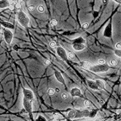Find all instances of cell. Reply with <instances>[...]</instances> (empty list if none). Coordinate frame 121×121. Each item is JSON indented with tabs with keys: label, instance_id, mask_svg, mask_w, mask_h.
<instances>
[{
	"label": "cell",
	"instance_id": "2e32d148",
	"mask_svg": "<svg viewBox=\"0 0 121 121\" xmlns=\"http://www.w3.org/2000/svg\"><path fill=\"white\" fill-rule=\"evenodd\" d=\"M73 44H83V43H85V39L83 37H77L76 39H73Z\"/></svg>",
	"mask_w": 121,
	"mask_h": 121
},
{
	"label": "cell",
	"instance_id": "ac0fdd59",
	"mask_svg": "<svg viewBox=\"0 0 121 121\" xmlns=\"http://www.w3.org/2000/svg\"><path fill=\"white\" fill-rule=\"evenodd\" d=\"M91 66H92V64H91V63H89L88 61H83L81 64V66L83 69H89V68L91 67Z\"/></svg>",
	"mask_w": 121,
	"mask_h": 121
},
{
	"label": "cell",
	"instance_id": "9c48e42d",
	"mask_svg": "<svg viewBox=\"0 0 121 121\" xmlns=\"http://www.w3.org/2000/svg\"><path fill=\"white\" fill-rule=\"evenodd\" d=\"M70 94H71L72 96L73 97H80L81 96L82 93H81V90H80L78 88H73L71 89L70 90Z\"/></svg>",
	"mask_w": 121,
	"mask_h": 121
},
{
	"label": "cell",
	"instance_id": "d590c367",
	"mask_svg": "<svg viewBox=\"0 0 121 121\" xmlns=\"http://www.w3.org/2000/svg\"><path fill=\"white\" fill-rule=\"evenodd\" d=\"M115 2H116L117 3H118V4H120V2H121V0H114Z\"/></svg>",
	"mask_w": 121,
	"mask_h": 121
},
{
	"label": "cell",
	"instance_id": "f546056e",
	"mask_svg": "<svg viewBox=\"0 0 121 121\" xmlns=\"http://www.w3.org/2000/svg\"><path fill=\"white\" fill-rule=\"evenodd\" d=\"M62 98H63V99H67V98H68V94L66 93H62Z\"/></svg>",
	"mask_w": 121,
	"mask_h": 121
},
{
	"label": "cell",
	"instance_id": "7c38bea8",
	"mask_svg": "<svg viewBox=\"0 0 121 121\" xmlns=\"http://www.w3.org/2000/svg\"><path fill=\"white\" fill-rule=\"evenodd\" d=\"M87 83L88 85L90 88H92L94 90H99V88L97 87L95 81H93V80H87Z\"/></svg>",
	"mask_w": 121,
	"mask_h": 121
},
{
	"label": "cell",
	"instance_id": "277c9868",
	"mask_svg": "<svg viewBox=\"0 0 121 121\" xmlns=\"http://www.w3.org/2000/svg\"><path fill=\"white\" fill-rule=\"evenodd\" d=\"M23 107H24L25 110L28 113L31 121H34L33 112H32V109H33L32 102H31V101H29V100H28V99H26L25 98L23 97Z\"/></svg>",
	"mask_w": 121,
	"mask_h": 121
},
{
	"label": "cell",
	"instance_id": "cb8c5ba5",
	"mask_svg": "<svg viewBox=\"0 0 121 121\" xmlns=\"http://www.w3.org/2000/svg\"><path fill=\"white\" fill-rule=\"evenodd\" d=\"M36 121H46V120L45 119V117H44L42 115H39L38 117V118L36 119Z\"/></svg>",
	"mask_w": 121,
	"mask_h": 121
},
{
	"label": "cell",
	"instance_id": "d6986e66",
	"mask_svg": "<svg viewBox=\"0 0 121 121\" xmlns=\"http://www.w3.org/2000/svg\"><path fill=\"white\" fill-rule=\"evenodd\" d=\"M109 64H110L111 66H117V60L116 59H115V58L111 59V60H110V61H109Z\"/></svg>",
	"mask_w": 121,
	"mask_h": 121
},
{
	"label": "cell",
	"instance_id": "4fadbf2b",
	"mask_svg": "<svg viewBox=\"0 0 121 121\" xmlns=\"http://www.w3.org/2000/svg\"><path fill=\"white\" fill-rule=\"evenodd\" d=\"M0 24L1 26H3L5 28H7V29H14L15 28V26L13 24L10 23H8V22H6V21H2L0 22Z\"/></svg>",
	"mask_w": 121,
	"mask_h": 121
},
{
	"label": "cell",
	"instance_id": "7402d4cb",
	"mask_svg": "<svg viewBox=\"0 0 121 121\" xmlns=\"http://www.w3.org/2000/svg\"><path fill=\"white\" fill-rule=\"evenodd\" d=\"M114 53H115V56H117L118 58H120V57H121V51H120V50L116 49V50H114Z\"/></svg>",
	"mask_w": 121,
	"mask_h": 121
},
{
	"label": "cell",
	"instance_id": "1f68e13d",
	"mask_svg": "<svg viewBox=\"0 0 121 121\" xmlns=\"http://www.w3.org/2000/svg\"><path fill=\"white\" fill-rule=\"evenodd\" d=\"M28 9H29V11H33L35 9V7L33 5H30L28 7Z\"/></svg>",
	"mask_w": 121,
	"mask_h": 121
},
{
	"label": "cell",
	"instance_id": "52a82bcc",
	"mask_svg": "<svg viewBox=\"0 0 121 121\" xmlns=\"http://www.w3.org/2000/svg\"><path fill=\"white\" fill-rule=\"evenodd\" d=\"M113 35V26H112V21H109L107 26L105 27L104 31V36L107 38H111Z\"/></svg>",
	"mask_w": 121,
	"mask_h": 121
},
{
	"label": "cell",
	"instance_id": "e0dca14e",
	"mask_svg": "<svg viewBox=\"0 0 121 121\" xmlns=\"http://www.w3.org/2000/svg\"><path fill=\"white\" fill-rule=\"evenodd\" d=\"M53 117L54 118L57 120V121H62V120H64V117L62 115H60L59 113H54L53 115Z\"/></svg>",
	"mask_w": 121,
	"mask_h": 121
},
{
	"label": "cell",
	"instance_id": "83f0119b",
	"mask_svg": "<svg viewBox=\"0 0 121 121\" xmlns=\"http://www.w3.org/2000/svg\"><path fill=\"white\" fill-rule=\"evenodd\" d=\"M50 23H51V25H52V26H56L57 24V21L56 19H52Z\"/></svg>",
	"mask_w": 121,
	"mask_h": 121
},
{
	"label": "cell",
	"instance_id": "30bf717a",
	"mask_svg": "<svg viewBox=\"0 0 121 121\" xmlns=\"http://www.w3.org/2000/svg\"><path fill=\"white\" fill-rule=\"evenodd\" d=\"M54 76H55V78L57 79V80L58 82H59L60 83H62L63 85H65V79L62 75V74L60 73L58 71H55L54 72Z\"/></svg>",
	"mask_w": 121,
	"mask_h": 121
},
{
	"label": "cell",
	"instance_id": "ab89813d",
	"mask_svg": "<svg viewBox=\"0 0 121 121\" xmlns=\"http://www.w3.org/2000/svg\"><path fill=\"white\" fill-rule=\"evenodd\" d=\"M13 1H15V0H13Z\"/></svg>",
	"mask_w": 121,
	"mask_h": 121
},
{
	"label": "cell",
	"instance_id": "3957f363",
	"mask_svg": "<svg viewBox=\"0 0 121 121\" xmlns=\"http://www.w3.org/2000/svg\"><path fill=\"white\" fill-rule=\"evenodd\" d=\"M109 69V66L104 64H97L94 66H91L89 70L94 73H103L106 72Z\"/></svg>",
	"mask_w": 121,
	"mask_h": 121
},
{
	"label": "cell",
	"instance_id": "ba28073f",
	"mask_svg": "<svg viewBox=\"0 0 121 121\" xmlns=\"http://www.w3.org/2000/svg\"><path fill=\"white\" fill-rule=\"evenodd\" d=\"M56 52L57 53V55L61 58L62 59L67 60V55L66 53V51L65 50L64 48H63L62 47H57L56 49Z\"/></svg>",
	"mask_w": 121,
	"mask_h": 121
},
{
	"label": "cell",
	"instance_id": "484cf974",
	"mask_svg": "<svg viewBox=\"0 0 121 121\" xmlns=\"http://www.w3.org/2000/svg\"><path fill=\"white\" fill-rule=\"evenodd\" d=\"M38 10L39 12H41V13H43L44 11V6L43 5H39L38 7Z\"/></svg>",
	"mask_w": 121,
	"mask_h": 121
},
{
	"label": "cell",
	"instance_id": "74e56055",
	"mask_svg": "<svg viewBox=\"0 0 121 121\" xmlns=\"http://www.w3.org/2000/svg\"><path fill=\"white\" fill-rule=\"evenodd\" d=\"M1 26H1V24H0V29H1Z\"/></svg>",
	"mask_w": 121,
	"mask_h": 121
},
{
	"label": "cell",
	"instance_id": "f1b7e54d",
	"mask_svg": "<svg viewBox=\"0 0 121 121\" xmlns=\"http://www.w3.org/2000/svg\"><path fill=\"white\" fill-rule=\"evenodd\" d=\"M105 64V60L104 59L100 58L98 60V64Z\"/></svg>",
	"mask_w": 121,
	"mask_h": 121
},
{
	"label": "cell",
	"instance_id": "d6a6232c",
	"mask_svg": "<svg viewBox=\"0 0 121 121\" xmlns=\"http://www.w3.org/2000/svg\"><path fill=\"white\" fill-rule=\"evenodd\" d=\"M115 47H116V48H117V50H120V47H121V45H120V42H117V43L116 44Z\"/></svg>",
	"mask_w": 121,
	"mask_h": 121
},
{
	"label": "cell",
	"instance_id": "8992f818",
	"mask_svg": "<svg viewBox=\"0 0 121 121\" xmlns=\"http://www.w3.org/2000/svg\"><path fill=\"white\" fill-rule=\"evenodd\" d=\"M23 97L25 98L26 99L31 101L33 100L34 98V93H33L32 90H29V89H27V88H23Z\"/></svg>",
	"mask_w": 121,
	"mask_h": 121
},
{
	"label": "cell",
	"instance_id": "44dd1931",
	"mask_svg": "<svg viewBox=\"0 0 121 121\" xmlns=\"http://www.w3.org/2000/svg\"><path fill=\"white\" fill-rule=\"evenodd\" d=\"M47 93H48V94H49V96H52V95H54V93H55L54 89V88H49V89H48Z\"/></svg>",
	"mask_w": 121,
	"mask_h": 121
},
{
	"label": "cell",
	"instance_id": "4316f807",
	"mask_svg": "<svg viewBox=\"0 0 121 121\" xmlns=\"http://www.w3.org/2000/svg\"><path fill=\"white\" fill-rule=\"evenodd\" d=\"M49 45H50V47H51L54 48V47H56V46H57V43H56L54 41H52V42H51L49 43Z\"/></svg>",
	"mask_w": 121,
	"mask_h": 121
},
{
	"label": "cell",
	"instance_id": "f35d334b",
	"mask_svg": "<svg viewBox=\"0 0 121 121\" xmlns=\"http://www.w3.org/2000/svg\"><path fill=\"white\" fill-rule=\"evenodd\" d=\"M66 2H68V0H66Z\"/></svg>",
	"mask_w": 121,
	"mask_h": 121
},
{
	"label": "cell",
	"instance_id": "603a6c76",
	"mask_svg": "<svg viewBox=\"0 0 121 121\" xmlns=\"http://www.w3.org/2000/svg\"><path fill=\"white\" fill-rule=\"evenodd\" d=\"M67 57H68L69 59H73L75 58V53H73V52H70L67 54Z\"/></svg>",
	"mask_w": 121,
	"mask_h": 121
},
{
	"label": "cell",
	"instance_id": "836d02e7",
	"mask_svg": "<svg viewBox=\"0 0 121 121\" xmlns=\"http://www.w3.org/2000/svg\"><path fill=\"white\" fill-rule=\"evenodd\" d=\"M44 64L45 65H49V64H50V60H49V59H47L46 61L44 62Z\"/></svg>",
	"mask_w": 121,
	"mask_h": 121
},
{
	"label": "cell",
	"instance_id": "5bb4252c",
	"mask_svg": "<svg viewBox=\"0 0 121 121\" xmlns=\"http://www.w3.org/2000/svg\"><path fill=\"white\" fill-rule=\"evenodd\" d=\"M97 87L99 88V90H104L105 89V84L102 81V80H100V79H96L95 81Z\"/></svg>",
	"mask_w": 121,
	"mask_h": 121
},
{
	"label": "cell",
	"instance_id": "6da1fadb",
	"mask_svg": "<svg viewBox=\"0 0 121 121\" xmlns=\"http://www.w3.org/2000/svg\"><path fill=\"white\" fill-rule=\"evenodd\" d=\"M89 115V111L88 109L85 110H71L67 114V117L70 119H76V118H82L86 117Z\"/></svg>",
	"mask_w": 121,
	"mask_h": 121
},
{
	"label": "cell",
	"instance_id": "e575fe53",
	"mask_svg": "<svg viewBox=\"0 0 121 121\" xmlns=\"http://www.w3.org/2000/svg\"><path fill=\"white\" fill-rule=\"evenodd\" d=\"M54 91H57V93H59V88H54Z\"/></svg>",
	"mask_w": 121,
	"mask_h": 121
},
{
	"label": "cell",
	"instance_id": "ffe728a7",
	"mask_svg": "<svg viewBox=\"0 0 121 121\" xmlns=\"http://www.w3.org/2000/svg\"><path fill=\"white\" fill-rule=\"evenodd\" d=\"M96 112H97L96 109H93L92 111H89V115H88V117H94L96 115Z\"/></svg>",
	"mask_w": 121,
	"mask_h": 121
},
{
	"label": "cell",
	"instance_id": "9a60e30c",
	"mask_svg": "<svg viewBox=\"0 0 121 121\" xmlns=\"http://www.w3.org/2000/svg\"><path fill=\"white\" fill-rule=\"evenodd\" d=\"M9 6V2L8 0H0V9L8 7Z\"/></svg>",
	"mask_w": 121,
	"mask_h": 121
},
{
	"label": "cell",
	"instance_id": "7a4b0ae2",
	"mask_svg": "<svg viewBox=\"0 0 121 121\" xmlns=\"http://www.w3.org/2000/svg\"><path fill=\"white\" fill-rule=\"evenodd\" d=\"M17 21L19 22V23L21 24L22 26L27 28L29 25L30 23V19L28 18V16L23 12V11H19L17 13Z\"/></svg>",
	"mask_w": 121,
	"mask_h": 121
},
{
	"label": "cell",
	"instance_id": "4dcf8cb0",
	"mask_svg": "<svg viewBox=\"0 0 121 121\" xmlns=\"http://www.w3.org/2000/svg\"><path fill=\"white\" fill-rule=\"evenodd\" d=\"M88 26H89V24H88V23H83V25H82V27H83V28H84V29L88 28Z\"/></svg>",
	"mask_w": 121,
	"mask_h": 121
},
{
	"label": "cell",
	"instance_id": "5b68a950",
	"mask_svg": "<svg viewBox=\"0 0 121 121\" xmlns=\"http://www.w3.org/2000/svg\"><path fill=\"white\" fill-rule=\"evenodd\" d=\"M3 35H4V39L5 42L8 44L10 45L12 43L13 39V34L9 29L7 28H4L3 29Z\"/></svg>",
	"mask_w": 121,
	"mask_h": 121
},
{
	"label": "cell",
	"instance_id": "d4e9b609",
	"mask_svg": "<svg viewBox=\"0 0 121 121\" xmlns=\"http://www.w3.org/2000/svg\"><path fill=\"white\" fill-rule=\"evenodd\" d=\"M84 105L87 108H91V103L88 102V101H87V100L84 101Z\"/></svg>",
	"mask_w": 121,
	"mask_h": 121
},
{
	"label": "cell",
	"instance_id": "8fae6325",
	"mask_svg": "<svg viewBox=\"0 0 121 121\" xmlns=\"http://www.w3.org/2000/svg\"><path fill=\"white\" fill-rule=\"evenodd\" d=\"M73 48L75 51H82L86 48L84 44H73Z\"/></svg>",
	"mask_w": 121,
	"mask_h": 121
},
{
	"label": "cell",
	"instance_id": "8d00e7d4",
	"mask_svg": "<svg viewBox=\"0 0 121 121\" xmlns=\"http://www.w3.org/2000/svg\"><path fill=\"white\" fill-rule=\"evenodd\" d=\"M22 1H23V2H27L28 1V0H22Z\"/></svg>",
	"mask_w": 121,
	"mask_h": 121
}]
</instances>
